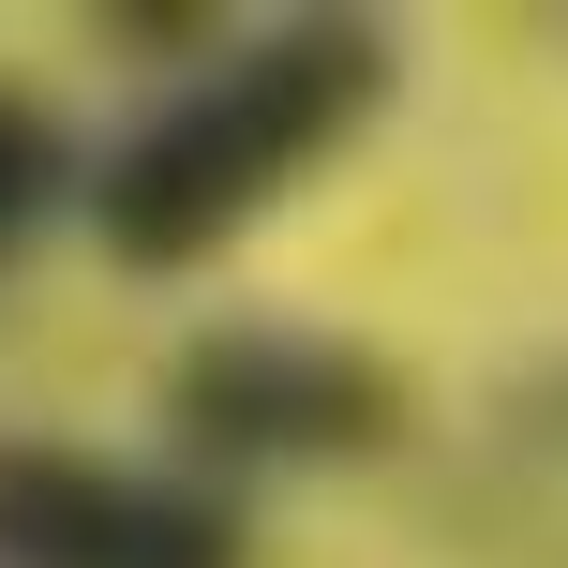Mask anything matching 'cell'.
<instances>
[{
  "label": "cell",
  "instance_id": "cell-1",
  "mask_svg": "<svg viewBox=\"0 0 568 568\" xmlns=\"http://www.w3.org/2000/svg\"><path fill=\"white\" fill-rule=\"evenodd\" d=\"M389 105V30L374 16H270L210 45L135 135L90 165V240L120 270H210L270 195H300L359 120Z\"/></svg>",
  "mask_w": 568,
  "mask_h": 568
},
{
  "label": "cell",
  "instance_id": "cell-2",
  "mask_svg": "<svg viewBox=\"0 0 568 568\" xmlns=\"http://www.w3.org/2000/svg\"><path fill=\"white\" fill-rule=\"evenodd\" d=\"M419 419L404 374L344 329H284V314H240V329H195L165 359V434L195 479H240V464H374Z\"/></svg>",
  "mask_w": 568,
  "mask_h": 568
},
{
  "label": "cell",
  "instance_id": "cell-3",
  "mask_svg": "<svg viewBox=\"0 0 568 568\" xmlns=\"http://www.w3.org/2000/svg\"><path fill=\"white\" fill-rule=\"evenodd\" d=\"M0 568H255V509L195 464L0 434Z\"/></svg>",
  "mask_w": 568,
  "mask_h": 568
},
{
  "label": "cell",
  "instance_id": "cell-4",
  "mask_svg": "<svg viewBox=\"0 0 568 568\" xmlns=\"http://www.w3.org/2000/svg\"><path fill=\"white\" fill-rule=\"evenodd\" d=\"M60 210H90V165H75V135H60V105L0 90V255H30V240H45Z\"/></svg>",
  "mask_w": 568,
  "mask_h": 568
}]
</instances>
